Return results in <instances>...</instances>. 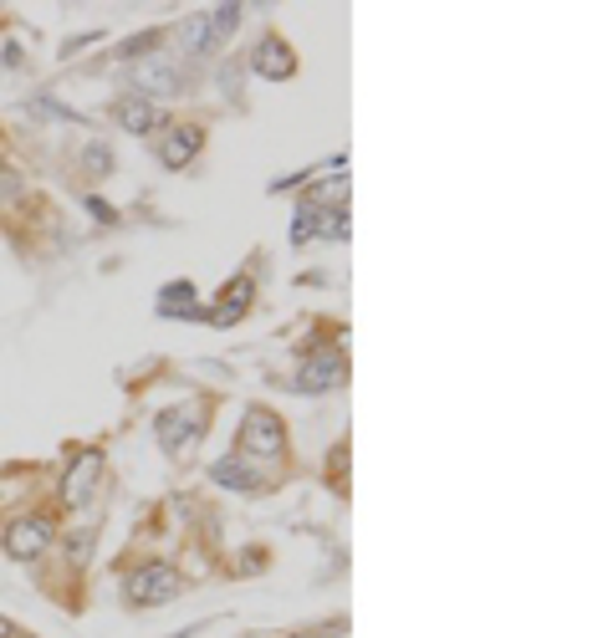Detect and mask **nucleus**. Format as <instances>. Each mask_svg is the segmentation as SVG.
<instances>
[{
  "instance_id": "obj_1",
  "label": "nucleus",
  "mask_w": 613,
  "mask_h": 638,
  "mask_svg": "<svg viewBox=\"0 0 613 638\" xmlns=\"http://www.w3.org/2000/svg\"><path fill=\"white\" fill-rule=\"evenodd\" d=\"M236 455H246V460L266 465V460H282L286 455V424L276 409H246V419H240V434H236Z\"/></svg>"
},
{
  "instance_id": "obj_2",
  "label": "nucleus",
  "mask_w": 613,
  "mask_h": 638,
  "mask_svg": "<svg viewBox=\"0 0 613 638\" xmlns=\"http://www.w3.org/2000/svg\"><path fill=\"white\" fill-rule=\"evenodd\" d=\"M52 536H57V526L46 516H21L0 532V547H5V557H15V562H36L42 551H52Z\"/></svg>"
},
{
  "instance_id": "obj_3",
  "label": "nucleus",
  "mask_w": 613,
  "mask_h": 638,
  "mask_svg": "<svg viewBox=\"0 0 613 638\" xmlns=\"http://www.w3.org/2000/svg\"><path fill=\"white\" fill-rule=\"evenodd\" d=\"M200 434L205 430H200L195 409H164V414H159V445H164L169 460H190L200 445Z\"/></svg>"
},
{
  "instance_id": "obj_4",
  "label": "nucleus",
  "mask_w": 613,
  "mask_h": 638,
  "mask_svg": "<svg viewBox=\"0 0 613 638\" xmlns=\"http://www.w3.org/2000/svg\"><path fill=\"white\" fill-rule=\"evenodd\" d=\"M134 88L144 92V103L149 98H174V92H184V72L174 57H144L134 61Z\"/></svg>"
},
{
  "instance_id": "obj_5",
  "label": "nucleus",
  "mask_w": 613,
  "mask_h": 638,
  "mask_svg": "<svg viewBox=\"0 0 613 638\" xmlns=\"http://www.w3.org/2000/svg\"><path fill=\"white\" fill-rule=\"evenodd\" d=\"M180 588H184V582H180V572H174L169 562H149L144 572H134V578H128V597H134V603H144V608L169 603Z\"/></svg>"
},
{
  "instance_id": "obj_6",
  "label": "nucleus",
  "mask_w": 613,
  "mask_h": 638,
  "mask_svg": "<svg viewBox=\"0 0 613 638\" xmlns=\"http://www.w3.org/2000/svg\"><path fill=\"white\" fill-rule=\"evenodd\" d=\"M251 72L271 77V82H292V77H297V52H292V42L276 36V31H266L261 46L251 52Z\"/></svg>"
},
{
  "instance_id": "obj_7",
  "label": "nucleus",
  "mask_w": 613,
  "mask_h": 638,
  "mask_svg": "<svg viewBox=\"0 0 613 638\" xmlns=\"http://www.w3.org/2000/svg\"><path fill=\"white\" fill-rule=\"evenodd\" d=\"M343 373H348V357L338 348H322V353H313L297 368V388L302 394H328V388L343 384Z\"/></svg>"
},
{
  "instance_id": "obj_8",
  "label": "nucleus",
  "mask_w": 613,
  "mask_h": 638,
  "mask_svg": "<svg viewBox=\"0 0 613 638\" xmlns=\"http://www.w3.org/2000/svg\"><path fill=\"white\" fill-rule=\"evenodd\" d=\"M200 144H205V128H200V123H174V128H164V138L154 144V153H159L164 169H184V163L200 153Z\"/></svg>"
},
{
  "instance_id": "obj_9",
  "label": "nucleus",
  "mask_w": 613,
  "mask_h": 638,
  "mask_svg": "<svg viewBox=\"0 0 613 638\" xmlns=\"http://www.w3.org/2000/svg\"><path fill=\"white\" fill-rule=\"evenodd\" d=\"M98 476H103V455L98 449H82L72 460V470H67V480H61V505H88L92 486H98Z\"/></svg>"
},
{
  "instance_id": "obj_10",
  "label": "nucleus",
  "mask_w": 613,
  "mask_h": 638,
  "mask_svg": "<svg viewBox=\"0 0 613 638\" xmlns=\"http://www.w3.org/2000/svg\"><path fill=\"white\" fill-rule=\"evenodd\" d=\"M215 486H225V490H261L266 486V465H256V460H246V455H225V460H215Z\"/></svg>"
},
{
  "instance_id": "obj_11",
  "label": "nucleus",
  "mask_w": 613,
  "mask_h": 638,
  "mask_svg": "<svg viewBox=\"0 0 613 638\" xmlns=\"http://www.w3.org/2000/svg\"><path fill=\"white\" fill-rule=\"evenodd\" d=\"M113 118H118L123 134H138V138H149V134H159V128H164V113H159V103H144V98H118Z\"/></svg>"
},
{
  "instance_id": "obj_12",
  "label": "nucleus",
  "mask_w": 613,
  "mask_h": 638,
  "mask_svg": "<svg viewBox=\"0 0 613 638\" xmlns=\"http://www.w3.org/2000/svg\"><path fill=\"white\" fill-rule=\"evenodd\" d=\"M251 301H256V282H251V276H236V282H230L220 297H215V312H209V322H215V327L240 322V317L251 312Z\"/></svg>"
},
{
  "instance_id": "obj_13",
  "label": "nucleus",
  "mask_w": 613,
  "mask_h": 638,
  "mask_svg": "<svg viewBox=\"0 0 613 638\" xmlns=\"http://www.w3.org/2000/svg\"><path fill=\"white\" fill-rule=\"evenodd\" d=\"M240 5H215V11L205 15V52H220L230 36H236V26H240Z\"/></svg>"
},
{
  "instance_id": "obj_14",
  "label": "nucleus",
  "mask_w": 613,
  "mask_h": 638,
  "mask_svg": "<svg viewBox=\"0 0 613 638\" xmlns=\"http://www.w3.org/2000/svg\"><path fill=\"white\" fill-rule=\"evenodd\" d=\"M159 312H164V317H200L195 286H190V282H169L164 292H159Z\"/></svg>"
},
{
  "instance_id": "obj_15",
  "label": "nucleus",
  "mask_w": 613,
  "mask_h": 638,
  "mask_svg": "<svg viewBox=\"0 0 613 638\" xmlns=\"http://www.w3.org/2000/svg\"><path fill=\"white\" fill-rule=\"evenodd\" d=\"M343 200H348V179L343 174L322 179V184H313V194H307V205H317V209H343Z\"/></svg>"
},
{
  "instance_id": "obj_16",
  "label": "nucleus",
  "mask_w": 613,
  "mask_h": 638,
  "mask_svg": "<svg viewBox=\"0 0 613 638\" xmlns=\"http://www.w3.org/2000/svg\"><path fill=\"white\" fill-rule=\"evenodd\" d=\"M317 236H322V209L302 200V205H297V225H292V246H307V240H317Z\"/></svg>"
},
{
  "instance_id": "obj_17",
  "label": "nucleus",
  "mask_w": 613,
  "mask_h": 638,
  "mask_svg": "<svg viewBox=\"0 0 613 638\" xmlns=\"http://www.w3.org/2000/svg\"><path fill=\"white\" fill-rule=\"evenodd\" d=\"M21 184H26V179H21V174H15V169H11V163L0 159V194H15V190H21Z\"/></svg>"
},
{
  "instance_id": "obj_18",
  "label": "nucleus",
  "mask_w": 613,
  "mask_h": 638,
  "mask_svg": "<svg viewBox=\"0 0 613 638\" xmlns=\"http://www.w3.org/2000/svg\"><path fill=\"white\" fill-rule=\"evenodd\" d=\"M0 638H15V624H5V618H0Z\"/></svg>"
}]
</instances>
